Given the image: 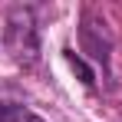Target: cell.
Returning a JSON list of instances; mask_svg holds the SVG:
<instances>
[{"mask_svg":"<svg viewBox=\"0 0 122 122\" xmlns=\"http://www.w3.org/2000/svg\"><path fill=\"white\" fill-rule=\"evenodd\" d=\"M3 46L13 56V63H20L23 69H33L40 60V30L33 23L30 10H13L7 30H3Z\"/></svg>","mask_w":122,"mask_h":122,"instance_id":"6da1fadb","label":"cell"},{"mask_svg":"<svg viewBox=\"0 0 122 122\" xmlns=\"http://www.w3.org/2000/svg\"><path fill=\"white\" fill-rule=\"evenodd\" d=\"M79 40H82V53H89L96 63L109 66V50H112V40L106 33V20H99L96 13H82V23H79Z\"/></svg>","mask_w":122,"mask_h":122,"instance_id":"7a4b0ae2","label":"cell"},{"mask_svg":"<svg viewBox=\"0 0 122 122\" xmlns=\"http://www.w3.org/2000/svg\"><path fill=\"white\" fill-rule=\"evenodd\" d=\"M0 122H43L36 112H30L26 106L17 102H0Z\"/></svg>","mask_w":122,"mask_h":122,"instance_id":"3957f363","label":"cell"},{"mask_svg":"<svg viewBox=\"0 0 122 122\" xmlns=\"http://www.w3.org/2000/svg\"><path fill=\"white\" fill-rule=\"evenodd\" d=\"M63 56H66V63H69V69H73V73H76V76L82 79V86H89V89L96 86V73L86 66V60H82L76 50H63Z\"/></svg>","mask_w":122,"mask_h":122,"instance_id":"277c9868","label":"cell"}]
</instances>
